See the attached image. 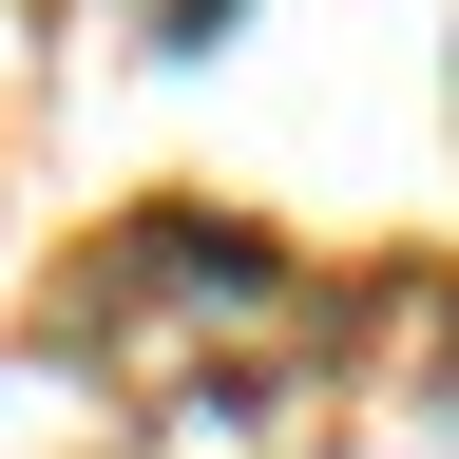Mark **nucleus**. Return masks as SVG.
Listing matches in <instances>:
<instances>
[{
    "instance_id": "1",
    "label": "nucleus",
    "mask_w": 459,
    "mask_h": 459,
    "mask_svg": "<svg viewBox=\"0 0 459 459\" xmlns=\"http://www.w3.org/2000/svg\"><path fill=\"white\" fill-rule=\"evenodd\" d=\"M211 39H249V0H172V57H211Z\"/></svg>"
}]
</instances>
